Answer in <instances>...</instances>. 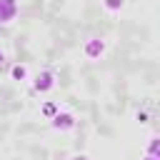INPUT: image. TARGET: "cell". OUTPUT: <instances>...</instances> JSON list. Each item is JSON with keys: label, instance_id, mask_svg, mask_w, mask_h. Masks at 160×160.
Instances as JSON below:
<instances>
[{"label": "cell", "instance_id": "10", "mask_svg": "<svg viewBox=\"0 0 160 160\" xmlns=\"http://www.w3.org/2000/svg\"><path fill=\"white\" fill-rule=\"evenodd\" d=\"M2 60H5V55H2V50H0V62H2Z\"/></svg>", "mask_w": 160, "mask_h": 160}, {"label": "cell", "instance_id": "6", "mask_svg": "<svg viewBox=\"0 0 160 160\" xmlns=\"http://www.w3.org/2000/svg\"><path fill=\"white\" fill-rule=\"evenodd\" d=\"M10 75H12V80H25V75H28V68H25V65H12Z\"/></svg>", "mask_w": 160, "mask_h": 160}, {"label": "cell", "instance_id": "5", "mask_svg": "<svg viewBox=\"0 0 160 160\" xmlns=\"http://www.w3.org/2000/svg\"><path fill=\"white\" fill-rule=\"evenodd\" d=\"M40 112H42L45 118H50V120H52V118H55L60 110H58V105H55V102H45V105L40 108Z\"/></svg>", "mask_w": 160, "mask_h": 160}, {"label": "cell", "instance_id": "7", "mask_svg": "<svg viewBox=\"0 0 160 160\" xmlns=\"http://www.w3.org/2000/svg\"><path fill=\"white\" fill-rule=\"evenodd\" d=\"M102 5H105V10H110V12H118V10L125 5V0H102Z\"/></svg>", "mask_w": 160, "mask_h": 160}, {"label": "cell", "instance_id": "3", "mask_svg": "<svg viewBox=\"0 0 160 160\" xmlns=\"http://www.w3.org/2000/svg\"><path fill=\"white\" fill-rule=\"evenodd\" d=\"M85 58H90V60H98L102 52H105V40H100V38H90L88 42H85Z\"/></svg>", "mask_w": 160, "mask_h": 160}, {"label": "cell", "instance_id": "2", "mask_svg": "<svg viewBox=\"0 0 160 160\" xmlns=\"http://www.w3.org/2000/svg\"><path fill=\"white\" fill-rule=\"evenodd\" d=\"M75 125H78V120H75L72 112H58V115L52 118V128L60 130V132H68V130H72Z\"/></svg>", "mask_w": 160, "mask_h": 160}, {"label": "cell", "instance_id": "1", "mask_svg": "<svg viewBox=\"0 0 160 160\" xmlns=\"http://www.w3.org/2000/svg\"><path fill=\"white\" fill-rule=\"evenodd\" d=\"M32 88H35V92H50V90L55 88V75H52V70H42V72H38Z\"/></svg>", "mask_w": 160, "mask_h": 160}, {"label": "cell", "instance_id": "4", "mask_svg": "<svg viewBox=\"0 0 160 160\" xmlns=\"http://www.w3.org/2000/svg\"><path fill=\"white\" fill-rule=\"evenodd\" d=\"M18 15V0H0V22H10Z\"/></svg>", "mask_w": 160, "mask_h": 160}, {"label": "cell", "instance_id": "9", "mask_svg": "<svg viewBox=\"0 0 160 160\" xmlns=\"http://www.w3.org/2000/svg\"><path fill=\"white\" fill-rule=\"evenodd\" d=\"M145 160H158V158H152V155H148V158H145Z\"/></svg>", "mask_w": 160, "mask_h": 160}, {"label": "cell", "instance_id": "8", "mask_svg": "<svg viewBox=\"0 0 160 160\" xmlns=\"http://www.w3.org/2000/svg\"><path fill=\"white\" fill-rule=\"evenodd\" d=\"M70 160H90V158H88V155H72Z\"/></svg>", "mask_w": 160, "mask_h": 160}]
</instances>
